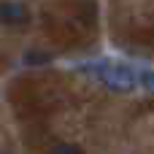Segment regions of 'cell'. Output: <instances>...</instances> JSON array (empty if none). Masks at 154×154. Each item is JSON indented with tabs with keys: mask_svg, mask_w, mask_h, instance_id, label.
Segmentation results:
<instances>
[{
	"mask_svg": "<svg viewBox=\"0 0 154 154\" xmlns=\"http://www.w3.org/2000/svg\"><path fill=\"white\" fill-rule=\"evenodd\" d=\"M81 73L97 79L100 84H106L108 89L114 92H133L135 87H141L138 81V70L135 68H127V65H119V62H108V60H97V62H84L79 65Z\"/></svg>",
	"mask_w": 154,
	"mask_h": 154,
	"instance_id": "6da1fadb",
	"label": "cell"
},
{
	"mask_svg": "<svg viewBox=\"0 0 154 154\" xmlns=\"http://www.w3.org/2000/svg\"><path fill=\"white\" fill-rule=\"evenodd\" d=\"M0 16H3V22H8V24H19V22L27 19V8H24L22 3H16V0H5Z\"/></svg>",
	"mask_w": 154,
	"mask_h": 154,
	"instance_id": "7a4b0ae2",
	"label": "cell"
},
{
	"mask_svg": "<svg viewBox=\"0 0 154 154\" xmlns=\"http://www.w3.org/2000/svg\"><path fill=\"white\" fill-rule=\"evenodd\" d=\"M138 81H141V87H143V89L154 92V70H152V68H146V70H138Z\"/></svg>",
	"mask_w": 154,
	"mask_h": 154,
	"instance_id": "3957f363",
	"label": "cell"
},
{
	"mask_svg": "<svg viewBox=\"0 0 154 154\" xmlns=\"http://www.w3.org/2000/svg\"><path fill=\"white\" fill-rule=\"evenodd\" d=\"M49 154H81V149H79V146H73V143H57Z\"/></svg>",
	"mask_w": 154,
	"mask_h": 154,
	"instance_id": "277c9868",
	"label": "cell"
},
{
	"mask_svg": "<svg viewBox=\"0 0 154 154\" xmlns=\"http://www.w3.org/2000/svg\"><path fill=\"white\" fill-rule=\"evenodd\" d=\"M24 62H27V65H38V62H49V54H43V51H30V54L24 57Z\"/></svg>",
	"mask_w": 154,
	"mask_h": 154,
	"instance_id": "5b68a950",
	"label": "cell"
}]
</instances>
